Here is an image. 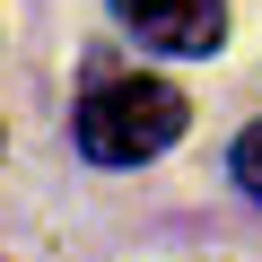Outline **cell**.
<instances>
[{"instance_id": "cell-3", "label": "cell", "mask_w": 262, "mask_h": 262, "mask_svg": "<svg viewBox=\"0 0 262 262\" xmlns=\"http://www.w3.org/2000/svg\"><path fill=\"white\" fill-rule=\"evenodd\" d=\"M236 184H245V192L262 201V122L245 131V140H236Z\"/></svg>"}, {"instance_id": "cell-2", "label": "cell", "mask_w": 262, "mask_h": 262, "mask_svg": "<svg viewBox=\"0 0 262 262\" xmlns=\"http://www.w3.org/2000/svg\"><path fill=\"white\" fill-rule=\"evenodd\" d=\"M114 18L149 53H219L227 44V0H114Z\"/></svg>"}, {"instance_id": "cell-1", "label": "cell", "mask_w": 262, "mask_h": 262, "mask_svg": "<svg viewBox=\"0 0 262 262\" xmlns=\"http://www.w3.org/2000/svg\"><path fill=\"white\" fill-rule=\"evenodd\" d=\"M184 140V96L149 70H122V79H96L79 96V149L96 166H140L158 149Z\"/></svg>"}]
</instances>
